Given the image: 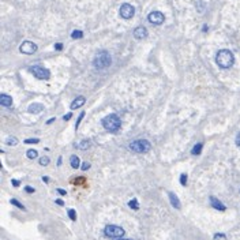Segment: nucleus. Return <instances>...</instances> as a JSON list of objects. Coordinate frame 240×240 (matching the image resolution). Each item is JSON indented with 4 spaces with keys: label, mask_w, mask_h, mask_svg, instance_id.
<instances>
[{
    "label": "nucleus",
    "mask_w": 240,
    "mask_h": 240,
    "mask_svg": "<svg viewBox=\"0 0 240 240\" xmlns=\"http://www.w3.org/2000/svg\"><path fill=\"white\" fill-rule=\"evenodd\" d=\"M57 192L60 194V195H65V194H67V192L64 191V190H61V188H57Z\"/></svg>",
    "instance_id": "c9c22d12"
},
{
    "label": "nucleus",
    "mask_w": 240,
    "mask_h": 240,
    "mask_svg": "<svg viewBox=\"0 0 240 240\" xmlns=\"http://www.w3.org/2000/svg\"><path fill=\"white\" fill-rule=\"evenodd\" d=\"M71 116H72L71 113H68V115H64V116H63V119H64V120H70V119H71Z\"/></svg>",
    "instance_id": "f704fd0d"
},
{
    "label": "nucleus",
    "mask_w": 240,
    "mask_h": 240,
    "mask_svg": "<svg viewBox=\"0 0 240 240\" xmlns=\"http://www.w3.org/2000/svg\"><path fill=\"white\" fill-rule=\"evenodd\" d=\"M150 147H152V145H150V142L147 139H137L130 143V150L138 154L147 153L150 150Z\"/></svg>",
    "instance_id": "20e7f679"
},
{
    "label": "nucleus",
    "mask_w": 240,
    "mask_h": 240,
    "mask_svg": "<svg viewBox=\"0 0 240 240\" xmlns=\"http://www.w3.org/2000/svg\"><path fill=\"white\" fill-rule=\"evenodd\" d=\"M29 112L30 113H40L44 111V105L42 104H38V103H34V104H32L30 107H29Z\"/></svg>",
    "instance_id": "4468645a"
},
{
    "label": "nucleus",
    "mask_w": 240,
    "mask_h": 240,
    "mask_svg": "<svg viewBox=\"0 0 240 240\" xmlns=\"http://www.w3.org/2000/svg\"><path fill=\"white\" fill-rule=\"evenodd\" d=\"M71 37L74 38V40H77V38H82V37H83V33H82L81 30H74V32H72V34H71Z\"/></svg>",
    "instance_id": "4be33fe9"
},
{
    "label": "nucleus",
    "mask_w": 240,
    "mask_h": 240,
    "mask_svg": "<svg viewBox=\"0 0 240 240\" xmlns=\"http://www.w3.org/2000/svg\"><path fill=\"white\" fill-rule=\"evenodd\" d=\"M68 217H70L71 221H75V220H77V213H75L74 209H70V210H68Z\"/></svg>",
    "instance_id": "b1692460"
},
{
    "label": "nucleus",
    "mask_w": 240,
    "mask_h": 240,
    "mask_svg": "<svg viewBox=\"0 0 240 240\" xmlns=\"http://www.w3.org/2000/svg\"><path fill=\"white\" fill-rule=\"evenodd\" d=\"M104 233L107 238H111V239H121L124 236V229L121 226H117V225H107L104 229Z\"/></svg>",
    "instance_id": "39448f33"
},
{
    "label": "nucleus",
    "mask_w": 240,
    "mask_h": 240,
    "mask_svg": "<svg viewBox=\"0 0 240 240\" xmlns=\"http://www.w3.org/2000/svg\"><path fill=\"white\" fill-rule=\"evenodd\" d=\"M48 164H49V158H48V157H41V158H40V165H48Z\"/></svg>",
    "instance_id": "393cba45"
},
{
    "label": "nucleus",
    "mask_w": 240,
    "mask_h": 240,
    "mask_svg": "<svg viewBox=\"0 0 240 240\" xmlns=\"http://www.w3.org/2000/svg\"><path fill=\"white\" fill-rule=\"evenodd\" d=\"M128 206H130V208L133 209V210H138V209H139V205H138V199H135V198L131 199L130 202H128Z\"/></svg>",
    "instance_id": "aec40b11"
},
{
    "label": "nucleus",
    "mask_w": 240,
    "mask_h": 240,
    "mask_svg": "<svg viewBox=\"0 0 240 240\" xmlns=\"http://www.w3.org/2000/svg\"><path fill=\"white\" fill-rule=\"evenodd\" d=\"M168 195H169L171 203H172V206H173V208H175V209H180V208H182V205H180V200H179V198L176 196V194L169 192Z\"/></svg>",
    "instance_id": "2eb2a0df"
},
{
    "label": "nucleus",
    "mask_w": 240,
    "mask_h": 240,
    "mask_svg": "<svg viewBox=\"0 0 240 240\" xmlns=\"http://www.w3.org/2000/svg\"><path fill=\"white\" fill-rule=\"evenodd\" d=\"M53 121H55V117H52V119H49V120L47 121V123H48V124H51V123H53Z\"/></svg>",
    "instance_id": "58836bf2"
},
{
    "label": "nucleus",
    "mask_w": 240,
    "mask_h": 240,
    "mask_svg": "<svg viewBox=\"0 0 240 240\" xmlns=\"http://www.w3.org/2000/svg\"><path fill=\"white\" fill-rule=\"evenodd\" d=\"M6 145H8V146H15V145H18V139H16L15 137H8L7 141H6Z\"/></svg>",
    "instance_id": "6ab92c4d"
},
{
    "label": "nucleus",
    "mask_w": 240,
    "mask_h": 240,
    "mask_svg": "<svg viewBox=\"0 0 240 240\" xmlns=\"http://www.w3.org/2000/svg\"><path fill=\"white\" fill-rule=\"evenodd\" d=\"M218 238H225V235L224 233H217V235H214V239H218Z\"/></svg>",
    "instance_id": "473e14b6"
},
{
    "label": "nucleus",
    "mask_w": 240,
    "mask_h": 240,
    "mask_svg": "<svg viewBox=\"0 0 240 240\" xmlns=\"http://www.w3.org/2000/svg\"><path fill=\"white\" fill-rule=\"evenodd\" d=\"M30 71L37 79H41V81H48L49 77H51V72H49L47 68L41 67V65H33L30 68Z\"/></svg>",
    "instance_id": "423d86ee"
},
{
    "label": "nucleus",
    "mask_w": 240,
    "mask_h": 240,
    "mask_svg": "<svg viewBox=\"0 0 240 240\" xmlns=\"http://www.w3.org/2000/svg\"><path fill=\"white\" fill-rule=\"evenodd\" d=\"M85 101H86V98H85L83 96L77 97L74 101H72V104H71V109H78V108H81L82 105H85Z\"/></svg>",
    "instance_id": "f8f14e48"
},
{
    "label": "nucleus",
    "mask_w": 240,
    "mask_h": 240,
    "mask_svg": "<svg viewBox=\"0 0 240 240\" xmlns=\"http://www.w3.org/2000/svg\"><path fill=\"white\" fill-rule=\"evenodd\" d=\"M210 205H212V208H214L216 210H220V212H224L226 209L224 203H222L221 200H218L217 198H214V196H210Z\"/></svg>",
    "instance_id": "9b49d317"
},
{
    "label": "nucleus",
    "mask_w": 240,
    "mask_h": 240,
    "mask_svg": "<svg viewBox=\"0 0 240 240\" xmlns=\"http://www.w3.org/2000/svg\"><path fill=\"white\" fill-rule=\"evenodd\" d=\"M83 116H85V112H82L79 115V117H78V120H77V124H75V130H78V127H79V123H81V120L83 119Z\"/></svg>",
    "instance_id": "bb28decb"
},
{
    "label": "nucleus",
    "mask_w": 240,
    "mask_h": 240,
    "mask_svg": "<svg viewBox=\"0 0 240 240\" xmlns=\"http://www.w3.org/2000/svg\"><path fill=\"white\" fill-rule=\"evenodd\" d=\"M26 156H27V158L33 160V158H36V157L38 156V153H37V150H33V149H30V150H27V153H26Z\"/></svg>",
    "instance_id": "412c9836"
},
{
    "label": "nucleus",
    "mask_w": 240,
    "mask_h": 240,
    "mask_svg": "<svg viewBox=\"0 0 240 240\" xmlns=\"http://www.w3.org/2000/svg\"><path fill=\"white\" fill-rule=\"evenodd\" d=\"M40 142V139L38 138H33V139H26L25 143H38Z\"/></svg>",
    "instance_id": "cd10ccee"
},
{
    "label": "nucleus",
    "mask_w": 240,
    "mask_h": 240,
    "mask_svg": "<svg viewBox=\"0 0 240 240\" xmlns=\"http://www.w3.org/2000/svg\"><path fill=\"white\" fill-rule=\"evenodd\" d=\"M111 64H112V57H111L109 52H107V51H100L96 55V57L93 59V65L97 70L108 68Z\"/></svg>",
    "instance_id": "f03ea898"
},
{
    "label": "nucleus",
    "mask_w": 240,
    "mask_h": 240,
    "mask_svg": "<svg viewBox=\"0 0 240 240\" xmlns=\"http://www.w3.org/2000/svg\"><path fill=\"white\" fill-rule=\"evenodd\" d=\"M11 205H14V206H16V208H19V209H22V210H25V206L22 205V203L19 202L18 199H15V198H12V199H11Z\"/></svg>",
    "instance_id": "5701e85b"
},
{
    "label": "nucleus",
    "mask_w": 240,
    "mask_h": 240,
    "mask_svg": "<svg viewBox=\"0 0 240 240\" xmlns=\"http://www.w3.org/2000/svg\"><path fill=\"white\" fill-rule=\"evenodd\" d=\"M55 202H56L59 206H63V205H64V202H63V200H61V199H56V200H55Z\"/></svg>",
    "instance_id": "72a5a7b5"
},
{
    "label": "nucleus",
    "mask_w": 240,
    "mask_h": 240,
    "mask_svg": "<svg viewBox=\"0 0 240 240\" xmlns=\"http://www.w3.org/2000/svg\"><path fill=\"white\" fill-rule=\"evenodd\" d=\"M236 145H238V146L240 147V133L238 134V135H236Z\"/></svg>",
    "instance_id": "2f4dec72"
},
{
    "label": "nucleus",
    "mask_w": 240,
    "mask_h": 240,
    "mask_svg": "<svg viewBox=\"0 0 240 240\" xmlns=\"http://www.w3.org/2000/svg\"><path fill=\"white\" fill-rule=\"evenodd\" d=\"M202 147H203V143H202V142L196 143L195 146L192 147V150H191L192 156H199V154H200V152H202Z\"/></svg>",
    "instance_id": "dca6fc26"
},
{
    "label": "nucleus",
    "mask_w": 240,
    "mask_h": 240,
    "mask_svg": "<svg viewBox=\"0 0 240 240\" xmlns=\"http://www.w3.org/2000/svg\"><path fill=\"white\" fill-rule=\"evenodd\" d=\"M0 104H2L3 107H6V108L11 107V105H12V98L10 96H7V94H0Z\"/></svg>",
    "instance_id": "ddd939ff"
},
{
    "label": "nucleus",
    "mask_w": 240,
    "mask_h": 240,
    "mask_svg": "<svg viewBox=\"0 0 240 240\" xmlns=\"http://www.w3.org/2000/svg\"><path fill=\"white\" fill-rule=\"evenodd\" d=\"M101 123H103V127L107 131H109V133H117V131L120 130V126H121L119 116L115 113H111V115H108V116H105L104 119L101 120Z\"/></svg>",
    "instance_id": "7ed1b4c3"
},
{
    "label": "nucleus",
    "mask_w": 240,
    "mask_h": 240,
    "mask_svg": "<svg viewBox=\"0 0 240 240\" xmlns=\"http://www.w3.org/2000/svg\"><path fill=\"white\" fill-rule=\"evenodd\" d=\"M12 184H14L15 187H18L19 186V182H18V180H12Z\"/></svg>",
    "instance_id": "4c0bfd02"
},
{
    "label": "nucleus",
    "mask_w": 240,
    "mask_h": 240,
    "mask_svg": "<svg viewBox=\"0 0 240 240\" xmlns=\"http://www.w3.org/2000/svg\"><path fill=\"white\" fill-rule=\"evenodd\" d=\"M147 21L153 25H161L165 21V16H164V14L161 11H152L147 15Z\"/></svg>",
    "instance_id": "6e6552de"
},
{
    "label": "nucleus",
    "mask_w": 240,
    "mask_h": 240,
    "mask_svg": "<svg viewBox=\"0 0 240 240\" xmlns=\"http://www.w3.org/2000/svg\"><path fill=\"white\" fill-rule=\"evenodd\" d=\"M25 191L29 192V194H32V192H34V188H33V187H30V186H26L25 187Z\"/></svg>",
    "instance_id": "c85d7f7f"
},
{
    "label": "nucleus",
    "mask_w": 240,
    "mask_h": 240,
    "mask_svg": "<svg viewBox=\"0 0 240 240\" xmlns=\"http://www.w3.org/2000/svg\"><path fill=\"white\" fill-rule=\"evenodd\" d=\"M78 147H79L81 150H86V149H89V147H90V141H89V139H87V141H86V139L82 141V142L78 145Z\"/></svg>",
    "instance_id": "a211bd4d"
},
{
    "label": "nucleus",
    "mask_w": 240,
    "mask_h": 240,
    "mask_svg": "<svg viewBox=\"0 0 240 240\" xmlns=\"http://www.w3.org/2000/svg\"><path fill=\"white\" fill-rule=\"evenodd\" d=\"M19 51H21L22 53H26V55H33L36 51H37V45H36L34 42H32V41H25V42H22L21 44Z\"/></svg>",
    "instance_id": "1a4fd4ad"
},
{
    "label": "nucleus",
    "mask_w": 240,
    "mask_h": 240,
    "mask_svg": "<svg viewBox=\"0 0 240 240\" xmlns=\"http://www.w3.org/2000/svg\"><path fill=\"white\" fill-rule=\"evenodd\" d=\"M89 168H90V164H89V162H83V164H82V169H83V171H87Z\"/></svg>",
    "instance_id": "c756f323"
},
{
    "label": "nucleus",
    "mask_w": 240,
    "mask_h": 240,
    "mask_svg": "<svg viewBox=\"0 0 240 240\" xmlns=\"http://www.w3.org/2000/svg\"><path fill=\"white\" fill-rule=\"evenodd\" d=\"M134 37L137 40H142V38L147 37V29L145 26H138V27L134 29Z\"/></svg>",
    "instance_id": "9d476101"
},
{
    "label": "nucleus",
    "mask_w": 240,
    "mask_h": 240,
    "mask_svg": "<svg viewBox=\"0 0 240 240\" xmlns=\"http://www.w3.org/2000/svg\"><path fill=\"white\" fill-rule=\"evenodd\" d=\"M117 240H131V239H123V238H121V239H117Z\"/></svg>",
    "instance_id": "ea45409f"
},
{
    "label": "nucleus",
    "mask_w": 240,
    "mask_h": 240,
    "mask_svg": "<svg viewBox=\"0 0 240 240\" xmlns=\"http://www.w3.org/2000/svg\"><path fill=\"white\" fill-rule=\"evenodd\" d=\"M216 63L218 64V67L224 68V70H228L235 63V56H233V53L229 49H221V51L217 52Z\"/></svg>",
    "instance_id": "f257e3e1"
},
{
    "label": "nucleus",
    "mask_w": 240,
    "mask_h": 240,
    "mask_svg": "<svg viewBox=\"0 0 240 240\" xmlns=\"http://www.w3.org/2000/svg\"><path fill=\"white\" fill-rule=\"evenodd\" d=\"M119 14L124 19H131L134 16V14H135V8H134V6L128 4V3H124V4H121Z\"/></svg>",
    "instance_id": "0eeeda50"
},
{
    "label": "nucleus",
    "mask_w": 240,
    "mask_h": 240,
    "mask_svg": "<svg viewBox=\"0 0 240 240\" xmlns=\"http://www.w3.org/2000/svg\"><path fill=\"white\" fill-rule=\"evenodd\" d=\"M70 164H71V166L74 169H77V168H79V164H81V161L79 158H78L77 156H71V158H70Z\"/></svg>",
    "instance_id": "f3484780"
},
{
    "label": "nucleus",
    "mask_w": 240,
    "mask_h": 240,
    "mask_svg": "<svg viewBox=\"0 0 240 240\" xmlns=\"http://www.w3.org/2000/svg\"><path fill=\"white\" fill-rule=\"evenodd\" d=\"M42 182H45V183H48V182H49V179H48V176H42Z\"/></svg>",
    "instance_id": "e433bc0d"
},
{
    "label": "nucleus",
    "mask_w": 240,
    "mask_h": 240,
    "mask_svg": "<svg viewBox=\"0 0 240 240\" xmlns=\"http://www.w3.org/2000/svg\"><path fill=\"white\" fill-rule=\"evenodd\" d=\"M61 48H63V44H61V42H57V44L55 45V49H56V51H61Z\"/></svg>",
    "instance_id": "7c9ffc66"
},
{
    "label": "nucleus",
    "mask_w": 240,
    "mask_h": 240,
    "mask_svg": "<svg viewBox=\"0 0 240 240\" xmlns=\"http://www.w3.org/2000/svg\"><path fill=\"white\" fill-rule=\"evenodd\" d=\"M180 184H182V186H186L187 184V175H180Z\"/></svg>",
    "instance_id": "a878e982"
}]
</instances>
